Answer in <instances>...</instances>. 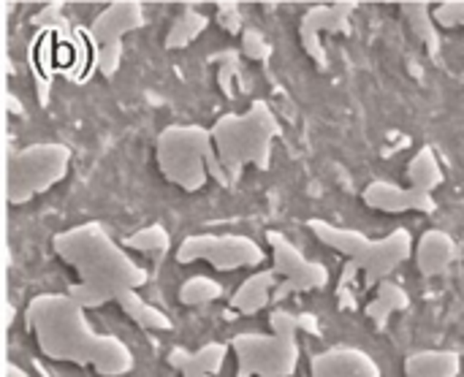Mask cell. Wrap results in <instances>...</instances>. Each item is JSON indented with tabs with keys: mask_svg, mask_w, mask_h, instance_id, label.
I'll use <instances>...</instances> for the list:
<instances>
[{
	"mask_svg": "<svg viewBox=\"0 0 464 377\" xmlns=\"http://www.w3.org/2000/svg\"><path fill=\"white\" fill-rule=\"evenodd\" d=\"M277 288V275L269 272H258L253 277H247L239 291L231 299V307L239 310L242 315H256L258 310H264L272 302V291Z\"/></svg>",
	"mask_w": 464,
	"mask_h": 377,
	"instance_id": "ac0fdd59",
	"label": "cell"
},
{
	"mask_svg": "<svg viewBox=\"0 0 464 377\" xmlns=\"http://www.w3.org/2000/svg\"><path fill=\"white\" fill-rule=\"evenodd\" d=\"M71 163V150L63 144H33L19 150L11 158V171H8V201L11 204H24L33 196L49 190L68 174Z\"/></svg>",
	"mask_w": 464,
	"mask_h": 377,
	"instance_id": "52a82bcc",
	"label": "cell"
},
{
	"mask_svg": "<svg viewBox=\"0 0 464 377\" xmlns=\"http://www.w3.org/2000/svg\"><path fill=\"white\" fill-rule=\"evenodd\" d=\"M400 11H402L405 22L411 24V30L416 33V38L424 44L427 54L438 57L443 49V35L432 19V5L424 0H405V3H400Z\"/></svg>",
	"mask_w": 464,
	"mask_h": 377,
	"instance_id": "2e32d148",
	"label": "cell"
},
{
	"mask_svg": "<svg viewBox=\"0 0 464 377\" xmlns=\"http://www.w3.org/2000/svg\"><path fill=\"white\" fill-rule=\"evenodd\" d=\"M226 353H228L226 345L212 343V345L201 348L196 356H188V353H182V351H174V353H171V364L179 367V370L185 372V377H209L215 375V372H220Z\"/></svg>",
	"mask_w": 464,
	"mask_h": 377,
	"instance_id": "ffe728a7",
	"label": "cell"
},
{
	"mask_svg": "<svg viewBox=\"0 0 464 377\" xmlns=\"http://www.w3.org/2000/svg\"><path fill=\"white\" fill-rule=\"evenodd\" d=\"M432 19L438 24V30H454V27H464V0H446L438 3L432 8Z\"/></svg>",
	"mask_w": 464,
	"mask_h": 377,
	"instance_id": "603a6c76",
	"label": "cell"
},
{
	"mask_svg": "<svg viewBox=\"0 0 464 377\" xmlns=\"http://www.w3.org/2000/svg\"><path fill=\"white\" fill-rule=\"evenodd\" d=\"M128 247H133V250H141V253H163V250H169V234L160 228V226H152V228H141L139 234H133L130 239H128Z\"/></svg>",
	"mask_w": 464,
	"mask_h": 377,
	"instance_id": "7402d4cb",
	"label": "cell"
},
{
	"mask_svg": "<svg viewBox=\"0 0 464 377\" xmlns=\"http://www.w3.org/2000/svg\"><path fill=\"white\" fill-rule=\"evenodd\" d=\"M340 285H345V288H359V266L356 264H345V269H343V275H340Z\"/></svg>",
	"mask_w": 464,
	"mask_h": 377,
	"instance_id": "484cf974",
	"label": "cell"
},
{
	"mask_svg": "<svg viewBox=\"0 0 464 377\" xmlns=\"http://www.w3.org/2000/svg\"><path fill=\"white\" fill-rule=\"evenodd\" d=\"M413 258H416V266L424 277H440L459 258V245L449 231L430 228L421 234L419 245L413 247Z\"/></svg>",
	"mask_w": 464,
	"mask_h": 377,
	"instance_id": "5bb4252c",
	"label": "cell"
},
{
	"mask_svg": "<svg viewBox=\"0 0 464 377\" xmlns=\"http://www.w3.org/2000/svg\"><path fill=\"white\" fill-rule=\"evenodd\" d=\"M299 332L318 334V318L313 313H299Z\"/></svg>",
	"mask_w": 464,
	"mask_h": 377,
	"instance_id": "4316f807",
	"label": "cell"
},
{
	"mask_svg": "<svg viewBox=\"0 0 464 377\" xmlns=\"http://www.w3.org/2000/svg\"><path fill=\"white\" fill-rule=\"evenodd\" d=\"M177 261H207L220 272H231L264 264V250L250 237H188L177 250Z\"/></svg>",
	"mask_w": 464,
	"mask_h": 377,
	"instance_id": "9c48e42d",
	"label": "cell"
},
{
	"mask_svg": "<svg viewBox=\"0 0 464 377\" xmlns=\"http://www.w3.org/2000/svg\"><path fill=\"white\" fill-rule=\"evenodd\" d=\"M462 356L449 348L416 351L405 359V377H459Z\"/></svg>",
	"mask_w": 464,
	"mask_h": 377,
	"instance_id": "9a60e30c",
	"label": "cell"
},
{
	"mask_svg": "<svg viewBox=\"0 0 464 377\" xmlns=\"http://www.w3.org/2000/svg\"><path fill=\"white\" fill-rule=\"evenodd\" d=\"M209 133H212L218 163L231 188L239 182L247 166L269 169L275 139L280 136V122L266 101H256L245 114L220 117Z\"/></svg>",
	"mask_w": 464,
	"mask_h": 377,
	"instance_id": "3957f363",
	"label": "cell"
},
{
	"mask_svg": "<svg viewBox=\"0 0 464 377\" xmlns=\"http://www.w3.org/2000/svg\"><path fill=\"white\" fill-rule=\"evenodd\" d=\"M356 288H345L337 285V307L340 310H359V294H353Z\"/></svg>",
	"mask_w": 464,
	"mask_h": 377,
	"instance_id": "d4e9b609",
	"label": "cell"
},
{
	"mask_svg": "<svg viewBox=\"0 0 464 377\" xmlns=\"http://www.w3.org/2000/svg\"><path fill=\"white\" fill-rule=\"evenodd\" d=\"M24 321L44 356L54 362L92 367L103 377H122L133 370L130 348L111 334H98L84 307L68 294L35 296L24 310Z\"/></svg>",
	"mask_w": 464,
	"mask_h": 377,
	"instance_id": "7a4b0ae2",
	"label": "cell"
},
{
	"mask_svg": "<svg viewBox=\"0 0 464 377\" xmlns=\"http://www.w3.org/2000/svg\"><path fill=\"white\" fill-rule=\"evenodd\" d=\"M54 250L82 277V283L73 285L68 294L82 307H101L106 302H117L139 326L171 329V321L160 310L144 304L136 296V288L150 280L147 272L133 264L130 256L98 223H84L57 234Z\"/></svg>",
	"mask_w": 464,
	"mask_h": 377,
	"instance_id": "6da1fadb",
	"label": "cell"
},
{
	"mask_svg": "<svg viewBox=\"0 0 464 377\" xmlns=\"http://www.w3.org/2000/svg\"><path fill=\"white\" fill-rule=\"evenodd\" d=\"M141 24V11L136 3H117L111 5L95 24H92V35L101 46V57H103V71L111 73L117 68V49H120V38L122 30Z\"/></svg>",
	"mask_w": 464,
	"mask_h": 377,
	"instance_id": "4fadbf2b",
	"label": "cell"
},
{
	"mask_svg": "<svg viewBox=\"0 0 464 377\" xmlns=\"http://www.w3.org/2000/svg\"><path fill=\"white\" fill-rule=\"evenodd\" d=\"M272 334H239L231 348L237 353V377H294L299 367V315L272 310Z\"/></svg>",
	"mask_w": 464,
	"mask_h": 377,
	"instance_id": "5b68a950",
	"label": "cell"
},
{
	"mask_svg": "<svg viewBox=\"0 0 464 377\" xmlns=\"http://www.w3.org/2000/svg\"><path fill=\"white\" fill-rule=\"evenodd\" d=\"M307 228L315 234L318 242L343 253L351 264L359 266V272L364 275V288H378L413 256V237L408 228H394L381 239H370L364 231L343 228L321 218H313Z\"/></svg>",
	"mask_w": 464,
	"mask_h": 377,
	"instance_id": "277c9868",
	"label": "cell"
},
{
	"mask_svg": "<svg viewBox=\"0 0 464 377\" xmlns=\"http://www.w3.org/2000/svg\"><path fill=\"white\" fill-rule=\"evenodd\" d=\"M158 163L163 177L185 190H201L207 177H215L228 188L215 155L212 133L201 125H177L163 130L158 139Z\"/></svg>",
	"mask_w": 464,
	"mask_h": 377,
	"instance_id": "8992f818",
	"label": "cell"
},
{
	"mask_svg": "<svg viewBox=\"0 0 464 377\" xmlns=\"http://www.w3.org/2000/svg\"><path fill=\"white\" fill-rule=\"evenodd\" d=\"M220 294H223V288L215 280H209V277H193V280H188L182 285L179 302L182 304H190V307H201V304H209V302L220 299Z\"/></svg>",
	"mask_w": 464,
	"mask_h": 377,
	"instance_id": "44dd1931",
	"label": "cell"
},
{
	"mask_svg": "<svg viewBox=\"0 0 464 377\" xmlns=\"http://www.w3.org/2000/svg\"><path fill=\"white\" fill-rule=\"evenodd\" d=\"M359 8V3L353 0H340V3H321L313 5L299 24V35H302V46L307 49V54L315 60L318 68H326V49H324V35L334 33V35H345L351 33V19L353 11Z\"/></svg>",
	"mask_w": 464,
	"mask_h": 377,
	"instance_id": "30bf717a",
	"label": "cell"
},
{
	"mask_svg": "<svg viewBox=\"0 0 464 377\" xmlns=\"http://www.w3.org/2000/svg\"><path fill=\"white\" fill-rule=\"evenodd\" d=\"M242 46H245V54L250 60H266L272 54V46L264 41V35L258 30H247L245 38H242Z\"/></svg>",
	"mask_w": 464,
	"mask_h": 377,
	"instance_id": "cb8c5ba5",
	"label": "cell"
},
{
	"mask_svg": "<svg viewBox=\"0 0 464 377\" xmlns=\"http://www.w3.org/2000/svg\"><path fill=\"white\" fill-rule=\"evenodd\" d=\"M310 377H383V372L364 348L334 345L310 359Z\"/></svg>",
	"mask_w": 464,
	"mask_h": 377,
	"instance_id": "7c38bea8",
	"label": "cell"
},
{
	"mask_svg": "<svg viewBox=\"0 0 464 377\" xmlns=\"http://www.w3.org/2000/svg\"><path fill=\"white\" fill-rule=\"evenodd\" d=\"M408 188L419 190V193H430L435 196V190L446 182V171H443V163L435 152V147H421L411 163H408Z\"/></svg>",
	"mask_w": 464,
	"mask_h": 377,
	"instance_id": "e0dca14e",
	"label": "cell"
},
{
	"mask_svg": "<svg viewBox=\"0 0 464 377\" xmlns=\"http://www.w3.org/2000/svg\"><path fill=\"white\" fill-rule=\"evenodd\" d=\"M364 204L375 212H386V215H405V212H421V215H432L438 209L435 196L430 193H419L413 188H402L397 182L389 179H375L364 188L362 193Z\"/></svg>",
	"mask_w": 464,
	"mask_h": 377,
	"instance_id": "8fae6325",
	"label": "cell"
},
{
	"mask_svg": "<svg viewBox=\"0 0 464 377\" xmlns=\"http://www.w3.org/2000/svg\"><path fill=\"white\" fill-rule=\"evenodd\" d=\"M266 239L275 258L272 272L277 275V288L272 291V302H283L291 294L324 291L329 285V269L318 261H310L285 234L269 231Z\"/></svg>",
	"mask_w": 464,
	"mask_h": 377,
	"instance_id": "ba28073f",
	"label": "cell"
},
{
	"mask_svg": "<svg viewBox=\"0 0 464 377\" xmlns=\"http://www.w3.org/2000/svg\"><path fill=\"white\" fill-rule=\"evenodd\" d=\"M411 307V296L402 285H397L394 280H383L378 288H375V299L364 307L367 318L375 324V329H386L389 318L394 313H402Z\"/></svg>",
	"mask_w": 464,
	"mask_h": 377,
	"instance_id": "d6986e66",
	"label": "cell"
}]
</instances>
